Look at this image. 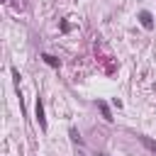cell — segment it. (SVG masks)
I'll return each instance as SVG.
<instances>
[{
	"mask_svg": "<svg viewBox=\"0 0 156 156\" xmlns=\"http://www.w3.org/2000/svg\"><path fill=\"white\" fill-rule=\"evenodd\" d=\"M37 122H39L41 129H46V117H44V105H41V100H37Z\"/></svg>",
	"mask_w": 156,
	"mask_h": 156,
	"instance_id": "6da1fadb",
	"label": "cell"
},
{
	"mask_svg": "<svg viewBox=\"0 0 156 156\" xmlns=\"http://www.w3.org/2000/svg\"><path fill=\"white\" fill-rule=\"evenodd\" d=\"M139 139H141V144H144L149 151H154V154H156V141H154L151 136H139Z\"/></svg>",
	"mask_w": 156,
	"mask_h": 156,
	"instance_id": "3957f363",
	"label": "cell"
},
{
	"mask_svg": "<svg viewBox=\"0 0 156 156\" xmlns=\"http://www.w3.org/2000/svg\"><path fill=\"white\" fill-rule=\"evenodd\" d=\"M98 105H100V110H102V117H105L107 122H112V115H110V110H107V105H105V102H98Z\"/></svg>",
	"mask_w": 156,
	"mask_h": 156,
	"instance_id": "5b68a950",
	"label": "cell"
},
{
	"mask_svg": "<svg viewBox=\"0 0 156 156\" xmlns=\"http://www.w3.org/2000/svg\"><path fill=\"white\" fill-rule=\"evenodd\" d=\"M41 58H44V61H46V63H49V66H56V68H58V66H61V61H58V58H56V56H51V54H44V56H41Z\"/></svg>",
	"mask_w": 156,
	"mask_h": 156,
	"instance_id": "277c9868",
	"label": "cell"
},
{
	"mask_svg": "<svg viewBox=\"0 0 156 156\" xmlns=\"http://www.w3.org/2000/svg\"><path fill=\"white\" fill-rule=\"evenodd\" d=\"M139 20H141V24H144L146 29H151V27H154V20H151V12H141V15H139Z\"/></svg>",
	"mask_w": 156,
	"mask_h": 156,
	"instance_id": "7a4b0ae2",
	"label": "cell"
}]
</instances>
